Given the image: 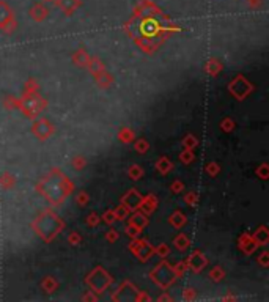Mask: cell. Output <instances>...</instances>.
Wrapping results in <instances>:
<instances>
[{"label": "cell", "instance_id": "obj_1", "mask_svg": "<svg viewBox=\"0 0 269 302\" xmlns=\"http://www.w3.org/2000/svg\"><path fill=\"white\" fill-rule=\"evenodd\" d=\"M36 189L52 206H60L65 202V198L74 190V184L59 168H52L40 180Z\"/></svg>", "mask_w": 269, "mask_h": 302}, {"label": "cell", "instance_id": "obj_2", "mask_svg": "<svg viewBox=\"0 0 269 302\" xmlns=\"http://www.w3.org/2000/svg\"><path fill=\"white\" fill-rule=\"evenodd\" d=\"M32 228L45 242H52L63 230V220L52 209H45L32 222Z\"/></svg>", "mask_w": 269, "mask_h": 302}, {"label": "cell", "instance_id": "obj_3", "mask_svg": "<svg viewBox=\"0 0 269 302\" xmlns=\"http://www.w3.org/2000/svg\"><path fill=\"white\" fill-rule=\"evenodd\" d=\"M151 280L155 282L157 286H161L162 290H167L177 282V274L173 271V266L169 264V261H161L157 266L150 272Z\"/></svg>", "mask_w": 269, "mask_h": 302}, {"label": "cell", "instance_id": "obj_4", "mask_svg": "<svg viewBox=\"0 0 269 302\" xmlns=\"http://www.w3.org/2000/svg\"><path fill=\"white\" fill-rule=\"evenodd\" d=\"M112 282H113L112 276L101 266L93 269L89 274V277H87V283H89V286L91 288V293H96V294L106 291L109 286L112 285Z\"/></svg>", "mask_w": 269, "mask_h": 302}, {"label": "cell", "instance_id": "obj_5", "mask_svg": "<svg viewBox=\"0 0 269 302\" xmlns=\"http://www.w3.org/2000/svg\"><path fill=\"white\" fill-rule=\"evenodd\" d=\"M19 107L24 110V114L27 116L35 118V116H38V114L46 107V101L40 98L38 94H30V96H25L22 101H21Z\"/></svg>", "mask_w": 269, "mask_h": 302}, {"label": "cell", "instance_id": "obj_6", "mask_svg": "<svg viewBox=\"0 0 269 302\" xmlns=\"http://www.w3.org/2000/svg\"><path fill=\"white\" fill-rule=\"evenodd\" d=\"M129 250H133L134 255H135L140 261L150 260L151 255L155 254V247L150 246L145 239H137V238H134V241L129 244Z\"/></svg>", "mask_w": 269, "mask_h": 302}, {"label": "cell", "instance_id": "obj_7", "mask_svg": "<svg viewBox=\"0 0 269 302\" xmlns=\"http://www.w3.org/2000/svg\"><path fill=\"white\" fill-rule=\"evenodd\" d=\"M228 88H230V93H233L238 99H244L250 94L252 84L244 76H236L233 82H230Z\"/></svg>", "mask_w": 269, "mask_h": 302}, {"label": "cell", "instance_id": "obj_8", "mask_svg": "<svg viewBox=\"0 0 269 302\" xmlns=\"http://www.w3.org/2000/svg\"><path fill=\"white\" fill-rule=\"evenodd\" d=\"M54 131H55V128L52 126V123H49L46 118L36 120L32 126V132L40 139V140H46L47 137L54 134Z\"/></svg>", "mask_w": 269, "mask_h": 302}, {"label": "cell", "instance_id": "obj_9", "mask_svg": "<svg viewBox=\"0 0 269 302\" xmlns=\"http://www.w3.org/2000/svg\"><path fill=\"white\" fill-rule=\"evenodd\" d=\"M206 264H208L206 256L203 255L200 250H195V252L189 255V258L186 260V266L191 269V271L197 272V274L206 268Z\"/></svg>", "mask_w": 269, "mask_h": 302}, {"label": "cell", "instance_id": "obj_10", "mask_svg": "<svg viewBox=\"0 0 269 302\" xmlns=\"http://www.w3.org/2000/svg\"><path fill=\"white\" fill-rule=\"evenodd\" d=\"M142 198L143 195H140V192L137 189H129L128 192L123 195L121 203L125 205L129 211H137L142 205Z\"/></svg>", "mask_w": 269, "mask_h": 302}, {"label": "cell", "instance_id": "obj_11", "mask_svg": "<svg viewBox=\"0 0 269 302\" xmlns=\"http://www.w3.org/2000/svg\"><path fill=\"white\" fill-rule=\"evenodd\" d=\"M239 249H241L246 255H252L258 249V244L253 241L250 234H243V236L239 238Z\"/></svg>", "mask_w": 269, "mask_h": 302}, {"label": "cell", "instance_id": "obj_12", "mask_svg": "<svg viewBox=\"0 0 269 302\" xmlns=\"http://www.w3.org/2000/svg\"><path fill=\"white\" fill-rule=\"evenodd\" d=\"M128 225H131V227H135L137 230H143L145 227L148 225V214H145V212H142V211H139L137 209L135 212L133 216H131V219H129V224Z\"/></svg>", "mask_w": 269, "mask_h": 302}, {"label": "cell", "instance_id": "obj_13", "mask_svg": "<svg viewBox=\"0 0 269 302\" xmlns=\"http://www.w3.org/2000/svg\"><path fill=\"white\" fill-rule=\"evenodd\" d=\"M157 208V198L155 195H147L142 198V205H140V211L145 212V214H151L153 211Z\"/></svg>", "mask_w": 269, "mask_h": 302}, {"label": "cell", "instance_id": "obj_14", "mask_svg": "<svg viewBox=\"0 0 269 302\" xmlns=\"http://www.w3.org/2000/svg\"><path fill=\"white\" fill-rule=\"evenodd\" d=\"M87 66H89L90 72H91V74L96 77V79H98L101 74H104V72H106L104 65H103V62L99 60V58H89V63H87Z\"/></svg>", "mask_w": 269, "mask_h": 302}, {"label": "cell", "instance_id": "obj_15", "mask_svg": "<svg viewBox=\"0 0 269 302\" xmlns=\"http://www.w3.org/2000/svg\"><path fill=\"white\" fill-rule=\"evenodd\" d=\"M253 241L257 242L258 246H266L268 242H269V232H268V228L265 225H261L257 228V232L253 233Z\"/></svg>", "mask_w": 269, "mask_h": 302}, {"label": "cell", "instance_id": "obj_16", "mask_svg": "<svg viewBox=\"0 0 269 302\" xmlns=\"http://www.w3.org/2000/svg\"><path fill=\"white\" fill-rule=\"evenodd\" d=\"M169 224L175 228H183L187 224V217L183 211H175L173 214L169 217Z\"/></svg>", "mask_w": 269, "mask_h": 302}, {"label": "cell", "instance_id": "obj_17", "mask_svg": "<svg viewBox=\"0 0 269 302\" xmlns=\"http://www.w3.org/2000/svg\"><path fill=\"white\" fill-rule=\"evenodd\" d=\"M156 168H157V170L161 172L162 175H167L169 172L173 170V162H172L169 158L164 156V158H161V159L156 162Z\"/></svg>", "mask_w": 269, "mask_h": 302}, {"label": "cell", "instance_id": "obj_18", "mask_svg": "<svg viewBox=\"0 0 269 302\" xmlns=\"http://www.w3.org/2000/svg\"><path fill=\"white\" fill-rule=\"evenodd\" d=\"M175 247L178 249V250H181V252H184V250H187L189 249V246H191V241H189V238L186 236V234H178V236L175 238Z\"/></svg>", "mask_w": 269, "mask_h": 302}, {"label": "cell", "instance_id": "obj_19", "mask_svg": "<svg viewBox=\"0 0 269 302\" xmlns=\"http://www.w3.org/2000/svg\"><path fill=\"white\" fill-rule=\"evenodd\" d=\"M41 288L45 290L46 293H54L57 288H59V283L54 277H46L45 280L41 282Z\"/></svg>", "mask_w": 269, "mask_h": 302}, {"label": "cell", "instance_id": "obj_20", "mask_svg": "<svg viewBox=\"0 0 269 302\" xmlns=\"http://www.w3.org/2000/svg\"><path fill=\"white\" fill-rule=\"evenodd\" d=\"M224 277H225V271H224L222 266H214L213 269L209 271V279L213 282H221Z\"/></svg>", "mask_w": 269, "mask_h": 302}, {"label": "cell", "instance_id": "obj_21", "mask_svg": "<svg viewBox=\"0 0 269 302\" xmlns=\"http://www.w3.org/2000/svg\"><path fill=\"white\" fill-rule=\"evenodd\" d=\"M128 175L131 176V180L137 181V180H140V178H142V175H143V168H142L140 165L134 164V165H131V167H129Z\"/></svg>", "mask_w": 269, "mask_h": 302}, {"label": "cell", "instance_id": "obj_22", "mask_svg": "<svg viewBox=\"0 0 269 302\" xmlns=\"http://www.w3.org/2000/svg\"><path fill=\"white\" fill-rule=\"evenodd\" d=\"M89 55H87L84 50H79V52L74 54V57H72V60H74L76 65L79 66H87V63H89Z\"/></svg>", "mask_w": 269, "mask_h": 302}, {"label": "cell", "instance_id": "obj_23", "mask_svg": "<svg viewBox=\"0 0 269 302\" xmlns=\"http://www.w3.org/2000/svg\"><path fill=\"white\" fill-rule=\"evenodd\" d=\"M118 139H120L123 143H129V142H133L134 132L131 131V129H128V128H125V129H121V131L118 132Z\"/></svg>", "mask_w": 269, "mask_h": 302}, {"label": "cell", "instance_id": "obj_24", "mask_svg": "<svg viewBox=\"0 0 269 302\" xmlns=\"http://www.w3.org/2000/svg\"><path fill=\"white\" fill-rule=\"evenodd\" d=\"M134 148H135V151L139 153V154H145L150 150V143H148V140H145V139H139V140L135 142Z\"/></svg>", "mask_w": 269, "mask_h": 302}, {"label": "cell", "instance_id": "obj_25", "mask_svg": "<svg viewBox=\"0 0 269 302\" xmlns=\"http://www.w3.org/2000/svg\"><path fill=\"white\" fill-rule=\"evenodd\" d=\"M113 212H115V217H117V220H125L128 216H129V209L126 208V206L125 205H118V208L117 209H113Z\"/></svg>", "mask_w": 269, "mask_h": 302}, {"label": "cell", "instance_id": "obj_26", "mask_svg": "<svg viewBox=\"0 0 269 302\" xmlns=\"http://www.w3.org/2000/svg\"><path fill=\"white\" fill-rule=\"evenodd\" d=\"M221 70H222V63L217 62V60H211L209 65H206V71L209 72L211 76H216Z\"/></svg>", "mask_w": 269, "mask_h": 302}, {"label": "cell", "instance_id": "obj_27", "mask_svg": "<svg viewBox=\"0 0 269 302\" xmlns=\"http://www.w3.org/2000/svg\"><path fill=\"white\" fill-rule=\"evenodd\" d=\"M195 159V154H194V150H184L183 153L179 154V161L183 162V164H191V162Z\"/></svg>", "mask_w": 269, "mask_h": 302}, {"label": "cell", "instance_id": "obj_28", "mask_svg": "<svg viewBox=\"0 0 269 302\" xmlns=\"http://www.w3.org/2000/svg\"><path fill=\"white\" fill-rule=\"evenodd\" d=\"M197 145H199L197 137H195V136H191V134L186 136V139L183 140V146H184V148H187V150H194Z\"/></svg>", "mask_w": 269, "mask_h": 302}, {"label": "cell", "instance_id": "obj_29", "mask_svg": "<svg viewBox=\"0 0 269 302\" xmlns=\"http://www.w3.org/2000/svg\"><path fill=\"white\" fill-rule=\"evenodd\" d=\"M89 200H90L89 194H87L85 190H79V192H77V197H76V202H77V205H81V206H87V205H89Z\"/></svg>", "mask_w": 269, "mask_h": 302}, {"label": "cell", "instance_id": "obj_30", "mask_svg": "<svg viewBox=\"0 0 269 302\" xmlns=\"http://www.w3.org/2000/svg\"><path fill=\"white\" fill-rule=\"evenodd\" d=\"M13 183H14V180H13V176H11V175L3 173L2 176H0V184H2V187L8 189V187L13 186Z\"/></svg>", "mask_w": 269, "mask_h": 302}, {"label": "cell", "instance_id": "obj_31", "mask_svg": "<svg viewBox=\"0 0 269 302\" xmlns=\"http://www.w3.org/2000/svg\"><path fill=\"white\" fill-rule=\"evenodd\" d=\"M205 172L211 176H216L221 172V167H219V164H216V162H209V164L205 167Z\"/></svg>", "mask_w": 269, "mask_h": 302}, {"label": "cell", "instance_id": "obj_32", "mask_svg": "<svg viewBox=\"0 0 269 302\" xmlns=\"http://www.w3.org/2000/svg\"><path fill=\"white\" fill-rule=\"evenodd\" d=\"M155 254H157V255H161V256H167L170 254V249H169V246L167 244H159V246H156L155 247Z\"/></svg>", "mask_w": 269, "mask_h": 302}, {"label": "cell", "instance_id": "obj_33", "mask_svg": "<svg viewBox=\"0 0 269 302\" xmlns=\"http://www.w3.org/2000/svg\"><path fill=\"white\" fill-rule=\"evenodd\" d=\"M103 220L106 224H109V225H112L115 220H117V217H115V212H113V209H109V211H106L104 212V216H103Z\"/></svg>", "mask_w": 269, "mask_h": 302}, {"label": "cell", "instance_id": "obj_34", "mask_svg": "<svg viewBox=\"0 0 269 302\" xmlns=\"http://www.w3.org/2000/svg\"><path fill=\"white\" fill-rule=\"evenodd\" d=\"M186 269H187V266H186V261H179V263H177V264H175V266H173V271H175L177 277L183 276Z\"/></svg>", "mask_w": 269, "mask_h": 302}, {"label": "cell", "instance_id": "obj_35", "mask_svg": "<svg viewBox=\"0 0 269 302\" xmlns=\"http://www.w3.org/2000/svg\"><path fill=\"white\" fill-rule=\"evenodd\" d=\"M257 261L260 263V266L268 268V264H269V254L266 252V250H263V252H261V255L257 258Z\"/></svg>", "mask_w": 269, "mask_h": 302}, {"label": "cell", "instance_id": "obj_36", "mask_svg": "<svg viewBox=\"0 0 269 302\" xmlns=\"http://www.w3.org/2000/svg\"><path fill=\"white\" fill-rule=\"evenodd\" d=\"M221 128L225 131V132H230V131H233L235 128V121L233 120H230V118H225L221 124Z\"/></svg>", "mask_w": 269, "mask_h": 302}, {"label": "cell", "instance_id": "obj_37", "mask_svg": "<svg viewBox=\"0 0 269 302\" xmlns=\"http://www.w3.org/2000/svg\"><path fill=\"white\" fill-rule=\"evenodd\" d=\"M197 198H199V195L195 194V192H189V194H186V197H184V202H186L189 206H194L195 203H197Z\"/></svg>", "mask_w": 269, "mask_h": 302}, {"label": "cell", "instance_id": "obj_38", "mask_svg": "<svg viewBox=\"0 0 269 302\" xmlns=\"http://www.w3.org/2000/svg\"><path fill=\"white\" fill-rule=\"evenodd\" d=\"M72 167H74L76 170H82V168L85 167V159L81 156H76L74 161H72Z\"/></svg>", "mask_w": 269, "mask_h": 302}, {"label": "cell", "instance_id": "obj_39", "mask_svg": "<svg viewBox=\"0 0 269 302\" xmlns=\"http://www.w3.org/2000/svg\"><path fill=\"white\" fill-rule=\"evenodd\" d=\"M120 238V234H118V232L117 230H113V228H112V230H109L107 233H106V241H109V242H115V241H117Z\"/></svg>", "mask_w": 269, "mask_h": 302}, {"label": "cell", "instance_id": "obj_40", "mask_svg": "<svg viewBox=\"0 0 269 302\" xmlns=\"http://www.w3.org/2000/svg\"><path fill=\"white\" fill-rule=\"evenodd\" d=\"M170 189H172V192H173V194H179V192H181V190H183V189H184V184H183V183H181L179 180H177V181H173V183H172V186H170Z\"/></svg>", "mask_w": 269, "mask_h": 302}, {"label": "cell", "instance_id": "obj_41", "mask_svg": "<svg viewBox=\"0 0 269 302\" xmlns=\"http://www.w3.org/2000/svg\"><path fill=\"white\" fill-rule=\"evenodd\" d=\"M68 241L71 242L72 246H77L79 242L82 241V236L79 233H76V232H72V233H69V236H68Z\"/></svg>", "mask_w": 269, "mask_h": 302}, {"label": "cell", "instance_id": "obj_42", "mask_svg": "<svg viewBox=\"0 0 269 302\" xmlns=\"http://www.w3.org/2000/svg\"><path fill=\"white\" fill-rule=\"evenodd\" d=\"M87 224H89L90 227H96L99 224V216L96 214V212H90L89 219H87Z\"/></svg>", "mask_w": 269, "mask_h": 302}, {"label": "cell", "instance_id": "obj_43", "mask_svg": "<svg viewBox=\"0 0 269 302\" xmlns=\"http://www.w3.org/2000/svg\"><path fill=\"white\" fill-rule=\"evenodd\" d=\"M268 164H261L260 168H257V175L260 176L261 180H266L268 178Z\"/></svg>", "mask_w": 269, "mask_h": 302}, {"label": "cell", "instance_id": "obj_44", "mask_svg": "<svg viewBox=\"0 0 269 302\" xmlns=\"http://www.w3.org/2000/svg\"><path fill=\"white\" fill-rule=\"evenodd\" d=\"M126 234L128 236H131V238H137L140 234V230H137L135 227H131V225H128V228H126Z\"/></svg>", "mask_w": 269, "mask_h": 302}, {"label": "cell", "instance_id": "obj_45", "mask_svg": "<svg viewBox=\"0 0 269 302\" xmlns=\"http://www.w3.org/2000/svg\"><path fill=\"white\" fill-rule=\"evenodd\" d=\"M194 298H195V290L186 288V290H184V299H194Z\"/></svg>", "mask_w": 269, "mask_h": 302}, {"label": "cell", "instance_id": "obj_46", "mask_svg": "<svg viewBox=\"0 0 269 302\" xmlns=\"http://www.w3.org/2000/svg\"><path fill=\"white\" fill-rule=\"evenodd\" d=\"M84 299H93V301H96L98 298H96V296H94V294H89V296H85Z\"/></svg>", "mask_w": 269, "mask_h": 302}, {"label": "cell", "instance_id": "obj_47", "mask_svg": "<svg viewBox=\"0 0 269 302\" xmlns=\"http://www.w3.org/2000/svg\"><path fill=\"white\" fill-rule=\"evenodd\" d=\"M167 299H169V301H172V298H170V296H167V294H164L162 298H159V301H167Z\"/></svg>", "mask_w": 269, "mask_h": 302}]
</instances>
